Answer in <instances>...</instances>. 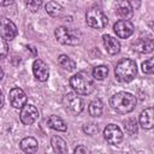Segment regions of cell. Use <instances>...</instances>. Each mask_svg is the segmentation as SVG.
Segmentation results:
<instances>
[{
	"label": "cell",
	"instance_id": "1",
	"mask_svg": "<svg viewBox=\"0 0 154 154\" xmlns=\"http://www.w3.org/2000/svg\"><path fill=\"white\" fill-rule=\"evenodd\" d=\"M136 102H137L136 97L131 93H128V91L116 93L109 99L111 107L120 114H126L134 111L136 107Z\"/></svg>",
	"mask_w": 154,
	"mask_h": 154
},
{
	"label": "cell",
	"instance_id": "2",
	"mask_svg": "<svg viewBox=\"0 0 154 154\" xmlns=\"http://www.w3.org/2000/svg\"><path fill=\"white\" fill-rule=\"evenodd\" d=\"M70 85L78 95H89L94 90V82L89 77L88 72L81 71L70 78Z\"/></svg>",
	"mask_w": 154,
	"mask_h": 154
},
{
	"label": "cell",
	"instance_id": "3",
	"mask_svg": "<svg viewBox=\"0 0 154 154\" xmlns=\"http://www.w3.org/2000/svg\"><path fill=\"white\" fill-rule=\"evenodd\" d=\"M136 72H137L136 63L131 59H122L114 69V75L117 79L122 83L131 82L136 76Z\"/></svg>",
	"mask_w": 154,
	"mask_h": 154
},
{
	"label": "cell",
	"instance_id": "4",
	"mask_svg": "<svg viewBox=\"0 0 154 154\" xmlns=\"http://www.w3.org/2000/svg\"><path fill=\"white\" fill-rule=\"evenodd\" d=\"M55 38L63 43V45H69V46H76L82 42V36L78 31L72 30L66 26H58L54 31Z\"/></svg>",
	"mask_w": 154,
	"mask_h": 154
},
{
	"label": "cell",
	"instance_id": "5",
	"mask_svg": "<svg viewBox=\"0 0 154 154\" xmlns=\"http://www.w3.org/2000/svg\"><path fill=\"white\" fill-rule=\"evenodd\" d=\"M85 20H87V24L93 29H103L108 23L107 16L102 12V10H100L96 6L90 7L87 11Z\"/></svg>",
	"mask_w": 154,
	"mask_h": 154
},
{
	"label": "cell",
	"instance_id": "6",
	"mask_svg": "<svg viewBox=\"0 0 154 154\" xmlns=\"http://www.w3.org/2000/svg\"><path fill=\"white\" fill-rule=\"evenodd\" d=\"M64 103L66 109L72 114H79L84 108V103L82 99L78 96V94H75V93H67L65 95Z\"/></svg>",
	"mask_w": 154,
	"mask_h": 154
},
{
	"label": "cell",
	"instance_id": "7",
	"mask_svg": "<svg viewBox=\"0 0 154 154\" xmlns=\"http://www.w3.org/2000/svg\"><path fill=\"white\" fill-rule=\"evenodd\" d=\"M103 137L108 144L117 146L123 141V131L116 124H108L103 130Z\"/></svg>",
	"mask_w": 154,
	"mask_h": 154
},
{
	"label": "cell",
	"instance_id": "8",
	"mask_svg": "<svg viewBox=\"0 0 154 154\" xmlns=\"http://www.w3.org/2000/svg\"><path fill=\"white\" fill-rule=\"evenodd\" d=\"M38 118V109L34 105H24L20 108L19 113V119L24 125H31L34 124Z\"/></svg>",
	"mask_w": 154,
	"mask_h": 154
},
{
	"label": "cell",
	"instance_id": "9",
	"mask_svg": "<svg viewBox=\"0 0 154 154\" xmlns=\"http://www.w3.org/2000/svg\"><path fill=\"white\" fill-rule=\"evenodd\" d=\"M17 26L11 19L6 17L0 18V36L7 41H11L17 36Z\"/></svg>",
	"mask_w": 154,
	"mask_h": 154
},
{
	"label": "cell",
	"instance_id": "10",
	"mask_svg": "<svg viewBox=\"0 0 154 154\" xmlns=\"http://www.w3.org/2000/svg\"><path fill=\"white\" fill-rule=\"evenodd\" d=\"M113 30L119 38H128L134 32V24L128 19H120L113 25Z\"/></svg>",
	"mask_w": 154,
	"mask_h": 154
},
{
	"label": "cell",
	"instance_id": "11",
	"mask_svg": "<svg viewBox=\"0 0 154 154\" xmlns=\"http://www.w3.org/2000/svg\"><path fill=\"white\" fill-rule=\"evenodd\" d=\"M114 13L122 19H130L132 17L134 10L128 0H117L114 4Z\"/></svg>",
	"mask_w": 154,
	"mask_h": 154
},
{
	"label": "cell",
	"instance_id": "12",
	"mask_svg": "<svg viewBox=\"0 0 154 154\" xmlns=\"http://www.w3.org/2000/svg\"><path fill=\"white\" fill-rule=\"evenodd\" d=\"M8 99H10V103L14 107V108H22L25 103H26V94L23 89L20 88H12L10 90L8 94Z\"/></svg>",
	"mask_w": 154,
	"mask_h": 154
},
{
	"label": "cell",
	"instance_id": "13",
	"mask_svg": "<svg viewBox=\"0 0 154 154\" xmlns=\"http://www.w3.org/2000/svg\"><path fill=\"white\" fill-rule=\"evenodd\" d=\"M32 73H34L35 78L41 81V82H46L48 79V77H49L48 66L41 59H36L34 61V64H32Z\"/></svg>",
	"mask_w": 154,
	"mask_h": 154
},
{
	"label": "cell",
	"instance_id": "14",
	"mask_svg": "<svg viewBox=\"0 0 154 154\" xmlns=\"http://www.w3.org/2000/svg\"><path fill=\"white\" fill-rule=\"evenodd\" d=\"M131 48L138 53H150L153 51V38L152 37H140L132 42Z\"/></svg>",
	"mask_w": 154,
	"mask_h": 154
},
{
	"label": "cell",
	"instance_id": "15",
	"mask_svg": "<svg viewBox=\"0 0 154 154\" xmlns=\"http://www.w3.org/2000/svg\"><path fill=\"white\" fill-rule=\"evenodd\" d=\"M102 41H103V46H105L107 53H109L112 55L119 53V51H120V43H119V41L116 37L106 34V35L102 36Z\"/></svg>",
	"mask_w": 154,
	"mask_h": 154
},
{
	"label": "cell",
	"instance_id": "16",
	"mask_svg": "<svg viewBox=\"0 0 154 154\" xmlns=\"http://www.w3.org/2000/svg\"><path fill=\"white\" fill-rule=\"evenodd\" d=\"M154 109L152 107H148L146 108L144 111L141 112L140 114V125L143 128V129H152L153 125H154Z\"/></svg>",
	"mask_w": 154,
	"mask_h": 154
},
{
	"label": "cell",
	"instance_id": "17",
	"mask_svg": "<svg viewBox=\"0 0 154 154\" xmlns=\"http://www.w3.org/2000/svg\"><path fill=\"white\" fill-rule=\"evenodd\" d=\"M46 123H47V125H48L51 129L57 130V131H66V129H67L66 123H65L60 117H58V116H55V114L49 116V117L47 118Z\"/></svg>",
	"mask_w": 154,
	"mask_h": 154
},
{
	"label": "cell",
	"instance_id": "18",
	"mask_svg": "<svg viewBox=\"0 0 154 154\" xmlns=\"http://www.w3.org/2000/svg\"><path fill=\"white\" fill-rule=\"evenodd\" d=\"M37 147H38V143L34 137H25L20 141V149L25 153H29V154L35 153L37 150Z\"/></svg>",
	"mask_w": 154,
	"mask_h": 154
},
{
	"label": "cell",
	"instance_id": "19",
	"mask_svg": "<svg viewBox=\"0 0 154 154\" xmlns=\"http://www.w3.org/2000/svg\"><path fill=\"white\" fill-rule=\"evenodd\" d=\"M51 144L55 153H67V150H69L66 142L60 136H53L51 140Z\"/></svg>",
	"mask_w": 154,
	"mask_h": 154
},
{
	"label": "cell",
	"instance_id": "20",
	"mask_svg": "<svg viewBox=\"0 0 154 154\" xmlns=\"http://www.w3.org/2000/svg\"><path fill=\"white\" fill-rule=\"evenodd\" d=\"M46 12L54 18H58L63 14V6L55 1H49L46 5Z\"/></svg>",
	"mask_w": 154,
	"mask_h": 154
},
{
	"label": "cell",
	"instance_id": "21",
	"mask_svg": "<svg viewBox=\"0 0 154 154\" xmlns=\"http://www.w3.org/2000/svg\"><path fill=\"white\" fill-rule=\"evenodd\" d=\"M58 63L59 65L64 69V70H67V71H73L76 69V61L73 59H71L69 55L66 54H61L58 57Z\"/></svg>",
	"mask_w": 154,
	"mask_h": 154
},
{
	"label": "cell",
	"instance_id": "22",
	"mask_svg": "<svg viewBox=\"0 0 154 154\" xmlns=\"http://www.w3.org/2000/svg\"><path fill=\"white\" fill-rule=\"evenodd\" d=\"M89 114L91 117H100L103 109V103L101 101V99H94L90 103H89Z\"/></svg>",
	"mask_w": 154,
	"mask_h": 154
},
{
	"label": "cell",
	"instance_id": "23",
	"mask_svg": "<svg viewBox=\"0 0 154 154\" xmlns=\"http://www.w3.org/2000/svg\"><path fill=\"white\" fill-rule=\"evenodd\" d=\"M108 73V67L106 65H99V66H95L93 69V77L94 79L96 81H102L106 78Z\"/></svg>",
	"mask_w": 154,
	"mask_h": 154
},
{
	"label": "cell",
	"instance_id": "24",
	"mask_svg": "<svg viewBox=\"0 0 154 154\" xmlns=\"http://www.w3.org/2000/svg\"><path fill=\"white\" fill-rule=\"evenodd\" d=\"M124 128L126 130V132H129L130 135H134L137 132V129H138V125H137V120L135 118H128L125 122H124Z\"/></svg>",
	"mask_w": 154,
	"mask_h": 154
},
{
	"label": "cell",
	"instance_id": "25",
	"mask_svg": "<svg viewBox=\"0 0 154 154\" xmlns=\"http://www.w3.org/2000/svg\"><path fill=\"white\" fill-rule=\"evenodd\" d=\"M24 4L29 8V11L36 12L40 10V7L42 5V0H24Z\"/></svg>",
	"mask_w": 154,
	"mask_h": 154
},
{
	"label": "cell",
	"instance_id": "26",
	"mask_svg": "<svg viewBox=\"0 0 154 154\" xmlns=\"http://www.w3.org/2000/svg\"><path fill=\"white\" fill-rule=\"evenodd\" d=\"M142 71H143L144 73H147V75L153 73V71H154L153 58H149V59H147V60H144V61L142 63Z\"/></svg>",
	"mask_w": 154,
	"mask_h": 154
},
{
	"label": "cell",
	"instance_id": "27",
	"mask_svg": "<svg viewBox=\"0 0 154 154\" xmlns=\"http://www.w3.org/2000/svg\"><path fill=\"white\" fill-rule=\"evenodd\" d=\"M7 52H8L7 42H6V40L2 36H0V59L5 58L7 55Z\"/></svg>",
	"mask_w": 154,
	"mask_h": 154
},
{
	"label": "cell",
	"instance_id": "28",
	"mask_svg": "<svg viewBox=\"0 0 154 154\" xmlns=\"http://www.w3.org/2000/svg\"><path fill=\"white\" fill-rule=\"evenodd\" d=\"M83 131L87 135H94V134L97 132V126L95 124H85L83 126Z\"/></svg>",
	"mask_w": 154,
	"mask_h": 154
},
{
	"label": "cell",
	"instance_id": "29",
	"mask_svg": "<svg viewBox=\"0 0 154 154\" xmlns=\"http://www.w3.org/2000/svg\"><path fill=\"white\" fill-rule=\"evenodd\" d=\"M73 152H75V153H88L89 149H88L87 147H84V146H78V147L75 148Z\"/></svg>",
	"mask_w": 154,
	"mask_h": 154
},
{
	"label": "cell",
	"instance_id": "30",
	"mask_svg": "<svg viewBox=\"0 0 154 154\" xmlns=\"http://www.w3.org/2000/svg\"><path fill=\"white\" fill-rule=\"evenodd\" d=\"M14 0H0V6H8L13 2Z\"/></svg>",
	"mask_w": 154,
	"mask_h": 154
},
{
	"label": "cell",
	"instance_id": "31",
	"mask_svg": "<svg viewBox=\"0 0 154 154\" xmlns=\"http://www.w3.org/2000/svg\"><path fill=\"white\" fill-rule=\"evenodd\" d=\"M4 106V95H2V91L0 89V108Z\"/></svg>",
	"mask_w": 154,
	"mask_h": 154
},
{
	"label": "cell",
	"instance_id": "32",
	"mask_svg": "<svg viewBox=\"0 0 154 154\" xmlns=\"http://www.w3.org/2000/svg\"><path fill=\"white\" fill-rule=\"evenodd\" d=\"M26 48H28V49H30V51L32 52V54H34V55L36 54V49H35V48H34L32 46H26Z\"/></svg>",
	"mask_w": 154,
	"mask_h": 154
},
{
	"label": "cell",
	"instance_id": "33",
	"mask_svg": "<svg viewBox=\"0 0 154 154\" xmlns=\"http://www.w3.org/2000/svg\"><path fill=\"white\" fill-rule=\"evenodd\" d=\"M4 77V71H2V69H1V66H0V79Z\"/></svg>",
	"mask_w": 154,
	"mask_h": 154
}]
</instances>
